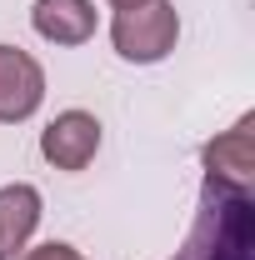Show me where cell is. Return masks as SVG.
<instances>
[{"instance_id": "cell-1", "label": "cell", "mask_w": 255, "mask_h": 260, "mask_svg": "<svg viewBox=\"0 0 255 260\" xmlns=\"http://www.w3.org/2000/svg\"><path fill=\"white\" fill-rule=\"evenodd\" d=\"M175 260H255V195L205 180L195 225Z\"/></svg>"}, {"instance_id": "cell-2", "label": "cell", "mask_w": 255, "mask_h": 260, "mask_svg": "<svg viewBox=\"0 0 255 260\" xmlns=\"http://www.w3.org/2000/svg\"><path fill=\"white\" fill-rule=\"evenodd\" d=\"M110 40L120 50V60L130 65H155L175 50L180 40V10L170 0H145L135 10H115V25H110Z\"/></svg>"}, {"instance_id": "cell-3", "label": "cell", "mask_w": 255, "mask_h": 260, "mask_svg": "<svg viewBox=\"0 0 255 260\" xmlns=\"http://www.w3.org/2000/svg\"><path fill=\"white\" fill-rule=\"evenodd\" d=\"M45 100V70L20 45H0V125L30 120Z\"/></svg>"}, {"instance_id": "cell-4", "label": "cell", "mask_w": 255, "mask_h": 260, "mask_svg": "<svg viewBox=\"0 0 255 260\" xmlns=\"http://www.w3.org/2000/svg\"><path fill=\"white\" fill-rule=\"evenodd\" d=\"M200 160H205V180L230 185V190H250L255 185V115H240L230 130H220Z\"/></svg>"}, {"instance_id": "cell-5", "label": "cell", "mask_w": 255, "mask_h": 260, "mask_svg": "<svg viewBox=\"0 0 255 260\" xmlns=\"http://www.w3.org/2000/svg\"><path fill=\"white\" fill-rule=\"evenodd\" d=\"M100 150V120L90 110H60L40 130V155L55 170H85Z\"/></svg>"}, {"instance_id": "cell-6", "label": "cell", "mask_w": 255, "mask_h": 260, "mask_svg": "<svg viewBox=\"0 0 255 260\" xmlns=\"http://www.w3.org/2000/svg\"><path fill=\"white\" fill-rule=\"evenodd\" d=\"M30 25L50 45H85L95 35V0H35Z\"/></svg>"}, {"instance_id": "cell-7", "label": "cell", "mask_w": 255, "mask_h": 260, "mask_svg": "<svg viewBox=\"0 0 255 260\" xmlns=\"http://www.w3.org/2000/svg\"><path fill=\"white\" fill-rule=\"evenodd\" d=\"M40 225V190L15 180L0 190V260H15Z\"/></svg>"}, {"instance_id": "cell-8", "label": "cell", "mask_w": 255, "mask_h": 260, "mask_svg": "<svg viewBox=\"0 0 255 260\" xmlns=\"http://www.w3.org/2000/svg\"><path fill=\"white\" fill-rule=\"evenodd\" d=\"M15 260H80V250L65 245V240H45V245H35V250H20Z\"/></svg>"}, {"instance_id": "cell-9", "label": "cell", "mask_w": 255, "mask_h": 260, "mask_svg": "<svg viewBox=\"0 0 255 260\" xmlns=\"http://www.w3.org/2000/svg\"><path fill=\"white\" fill-rule=\"evenodd\" d=\"M115 10H135V5H145V0H110Z\"/></svg>"}]
</instances>
